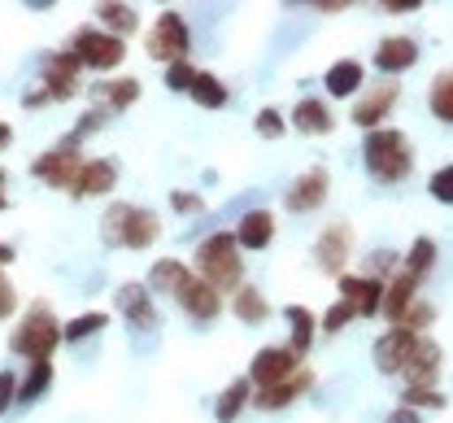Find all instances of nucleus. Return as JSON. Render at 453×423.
I'll list each match as a JSON object with an SVG mask.
<instances>
[{
	"label": "nucleus",
	"mask_w": 453,
	"mask_h": 423,
	"mask_svg": "<svg viewBox=\"0 0 453 423\" xmlns=\"http://www.w3.org/2000/svg\"><path fill=\"white\" fill-rule=\"evenodd\" d=\"M196 275L223 297L244 284V258H240V244H235V232H214L196 244Z\"/></svg>",
	"instance_id": "f257e3e1"
},
{
	"label": "nucleus",
	"mask_w": 453,
	"mask_h": 423,
	"mask_svg": "<svg viewBox=\"0 0 453 423\" xmlns=\"http://www.w3.org/2000/svg\"><path fill=\"white\" fill-rule=\"evenodd\" d=\"M362 158H366V171H371L380 183H401L410 171H414V149H410L405 131H396V127L371 131Z\"/></svg>",
	"instance_id": "f03ea898"
},
{
	"label": "nucleus",
	"mask_w": 453,
	"mask_h": 423,
	"mask_svg": "<svg viewBox=\"0 0 453 423\" xmlns=\"http://www.w3.org/2000/svg\"><path fill=\"white\" fill-rule=\"evenodd\" d=\"M101 236H105V244H122V249H149V244L162 236V223L144 205L113 201L110 210H105V219H101Z\"/></svg>",
	"instance_id": "7ed1b4c3"
},
{
	"label": "nucleus",
	"mask_w": 453,
	"mask_h": 423,
	"mask_svg": "<svg viewBox=\"0 0 453 423\" xmlns=\"http://www.w3.org/2000/svg\"><path fill=\"white\" fill-rule=\"evenodd\" d=\"M57 341H61V323H57L53 305L31 302L27 314H22V323H18L13 336H9V350L22 354V358H31V363H40V358H53Z\"/></svg>",
	"instance_id": "20e7f679"
},
{
	"label": "nucleus",
	"mask_w": 453,
	"mask_h": 423,
	"mask_svg": "<svg viewBox=\"0 0 453 423\" xmlns=\"http://www.w3.org/2000/svg\"><path fill=\"white\" fill-rule=\"evenodd\" d=\"M79 131H70L65 140H57V149H49V153H40L35 162H31V175L35 180H44L49 188H74V180H79V171H83V162L88 158H79Z\"/></svg>",
	"instance_id": "39448f33"
},
{
	"label": "nucleus",
	"mask_w": 453,
	"mask_h": 423,
	"mask_svg": "<svg viewBox=\"0 0 453 423\" xmlns=\"http://www.w3.org/2000/svg\"><path fill=\"white\" fill-rule=\"evenodd\" d=\"M188 53H192V31H188L179 9H166L149 31V58L162 61V65H174V61H188Z\"/></svg>",
	"instance_id": "423d86ee"
},
{
	"label": "nucleus",
	"mask_w": 453,
	"mask_h": 423,
	"mask_svg": "<svg viewBox=\"0 0 453 423\" xmlns=\"http://www.w3.org/2000/svg\"><path fill=\"white\" fill-rule=\"evenodd\" d=\"M70 53L83 65H92V70H113L118 61L127 58V44L118 35H110V31H101V27H79L70 35Z\"/></svg>",
	"instance_id": "0eeeda50"
},
{
	"label": "nucleus",
	"mask_w": 453,
	"mask_h": 423,
	"mask_svg": "<svg viewBox=\"0 0 453 423\" xmlns=\"http://www.w3.org/2000/svg\"><path fill=\"white\" fill-rule=\"evenodd\" d=\"M353 258V227L349 223H327L323 232H319V241H314V262H319V271H327V275H344V262Z\"/></svg>",
	"instance_id": "6e6552de"
},
{
	"label": "nucleus",
	"mask_w": 453,
	"mask_h": 423,
	"mask_svg": "<svg viewBox=\"0 0 453 423\" xmlns=\"http://www.w3.org/2000/svg\"><path fill=\"white\" fill-rule=\"evenodd\" d=\"M301 366L305 363H301L288 345H275V350L253 354V363H249V380H253V388H275V384H283V380H292Z\"/></svg>",
	"instance_id": "1a4fd4ad"
},
{
	"label": "nucleus",
	"mask_w": 453,
	"mask_h": 423,
	"mask_svg": "<svg viewBox=\"0 0 453 423\" xmlns=\"http://www.w3.org/2000/svg\"><path fill=\"white\" fill-rule=\"evenodd\" d=\"M174 302L183 305V314H192L196 323H214V319H219V310H223V297H219V293H214V288H210L201 275H192V271L179 280Z\"/></svg>",
	"instance_id": "9d476101"
},
{
	"label": "nucleus",
	"mask_w": 453,
	"mask_h": 423,
	"mask_svg": "<svg viewBox=\"0 0 453 423\" xmlns=\"http://www.w3.org/2000/svg\"><path fill=\"white\" fill-rule=\"evenodd\" d=\"M327 188H332V175H327L323 166H310L305 175H296L292 188L283 192V205H288L292 214H314V210L327 201Z\"/></svg>",
	"instance_id": "9b49d317"
},
{
	"label": "nucleus",
	"mask_w": 453,
	"mask_h": 423,
	"mask_svg": "<svg viewBox=\"0 0 453 423\" xmlns=\"http://www.w3.org/2000/svg\"><path fill=\"white\" fill-rule=\"evenodd\" d=\"M396 96H401V79H384V83L366 88V96L353 105V122H357V127H371V131H380V122L393 114Z\"/></svg>",
	"instance_id": "f8f14e48"
},
{
	"label": "nucleus",
	"mask_w": 453,
	"mask_h": 423,
	"mask_svg": "<svg viewBox=\"0 0 453 423\" xmlns=\"http://www.w3.org/2000/svg\"><path fill=\"white\" fill-rule=\"evenodd\" d=\"M340 302L353 305L357 319H371L384 305V280H375V275H340Z\"/></svg>",
	"instance_id": "ddd939ff"
},
{
	"label": "nucleus",
	"mask_w": 453,
	"mask_h": 423,
	"mask_svg": "<svg viewBox=\"0 0 453 423\" xmlns=\"http://www.w3.org/2000/svg\"><path fill=\"white\" fill-rule=\"evenodd\" d=\"M118 310L131 319L135 332H153V327H162V314H157L153 293H149L144 284H122V288H118Z\"/></svg>",
	"instance_id": "4468645a"
},
{
	"label": "nucleus",
	"mask_w": 453,
	"mask_h": 423,
	"mask_svg": "<svg viewBox=\"0 0 453 423\" xmlns=\"http://www.w3.org/2000/svg\"><path fill=\"white\" fill-rule=\"evenodd\" d=\"M310 388H314V371L301 366L292 380H283L275 388H253V406H257V411H283V406H292L296 397H305Z\"/></svg>",
	"instance_id": "2eb2a0df"
},
{
	"label": "nucleus",
	"mask_w": 453,
	"mask_h": 423,
	"mask_svg": "<svg viewBox=\"0 0 453 423\" xmlns=\"http://www.w3.org/2000/svg\"><path fill=\"white\" fill-rule=\"evenodd\" d=\"M414 345H418V336H410V332H401V327H388V332L375 341V366H380L384 375H401L405 363H410V354H414Z\"/></svg>",
	"instance_id": "dca6fc26"
},
{
	"label": "nucleus",
	"mask_w": 453,
	"mask_h": 423,
	"mask_svg": "<svg viewBox=\"0 0 453 423\" xmlns=\"http://www.w3.org/2000/svg\"><path fill=\"white\" fill-rule=\"evenodd\" d=\"M441 345L432 341V336H418V345H414V354H410V363L401 371V380L405 384H436V375H441Z\"/></svg>",
	"instance_id": "f3484780"
},
{
	"label": "nucleus",
	"mask_w": 453,
	"mask_h": 423,
	"mask_svg": "<svg viewBox=\"0 0 453 423\" xmlns=\"http://www.w3.org/2000/svg\"><path fill=\"white\" fill-rule=\"evenodd\" d=\"M113 183H118V162H110V158H88L83 171H79V180H74V188H70V196H105Z\"/></svg>",
	"instance_id": "a211bd4d"
},
{
	"label": "nucleus",
	"mask_w": 453,
	"mask_h": 423,
	"mask_svg": "<svg viewBox=\"0 0 453 423\" xmlns=\"http://www.w3.org/2000/svg\"><path fill=\"white\" fill-rule=\"evenodd\" d=\"M414 61H418V44L410 35H388L375 49V70H384V74H405Z\"/></svg>",
	"instance_id": "6ab92c4d"
},
{
	"label": "nucleus",
	"mask_w": 453,
	"mask_h": 423,
	"mask_svg": "<svg viewBox=\"0 0 453 423\" xmlns=\"http://www.w3.org/2000/svg\"><path fill=\"white\" fill-rule=\"evenodd\" d=\"M414 302H418V280H410L405 271H393V275L384 280V305H380V314H384L388 323H396Z\"/></svg>",
	"instance_id": "aec40b11"
},
{
	"label": "nucleus",
	"mask_w": 453,
	"mask_h": 423,
	"mask_svg": "<svg viewBox=\"0 0 453 423\" xmlns=\"http://www.w3.org/2000/svg\"><path fill=\"white\" fill-rule=\"evenodd\" d=\"M292 127L296 131H305V135H332V105L323 101V96H305V101H296V110H292Z\"/></svg>",
	"instance_id": "412c9836"
},
{
	"label": "nucleus",
	"mask_w": 453,
	"mask_h": 423,
	"mask_svg": "<svg viewBox=\"0 0 453 423\" xmlns=\"http://www.w3.org/2000/svg\"><path fill=\"white\" fill-rule=\"evenodd\" d=\"M275 241V214L271 210H249L235 227V244L240 249H266Z\"/></svg>",
	"instance_id": "4be33fe9"
},
{
	"label": "nucleus",
	"mask_w": 453,
	"mask_h": 423,
	"mask_svg": "<svg viewBox=\"0 0 453 423\" xmlns=\"http://www.w3.org/2000/svg\"><path fill=\"white\" fill-rule=\"evenodd\" d=\"M231 310H235V319H240V323H249V327L271 319V302L262 297V288H257V284H240V288H235V297H231Z\"/></svg>",
	"instance_id": "5701e85b"
},
{
	"label": "nucleus",
	"mask_w": 453,
	"mask_h": 423,
	"mask_svg": "<svg viewBox=\"0 0 453 423\" xmlns=\"http://www.w3.org/2000/svg\"><path fill=\"white\" fill-rule=\"evenodd\" d=\"M253 402V380L249 375H240V380H231L223 393H219V402H214V419L219 423H231L244 406Z\"/></svg>",
	"instance_id": "b1692460"
},
{
	"label": "nucleus",
	"mask_w": 453,
	"mask_h": 423,
	"mask_svg": "<svg viewBox=\"0 0 453 423\" xmlns=\"http://www.w3.org/2000/svg\"><path fill=\"white\" fill-rule=\"evenodd\" d=\"M323 83H327V92H332V96H353V92L366 83V70H362V61L344 58V61H336V65L323 74Z\"/></svg>",
	"instance_id": "393cba45"
},
{
	"label": "nucleus",
	"mask_w": 453,
	"mask_h": 423,
	"mask_svg": "<svg viewBox=\"0 0 453 423\" xmlns=\"http://www.w3.org/2000/svg\"><path fill=\"white\" fill-rule=\"evenodd\" d=\"M432 266H436V241L432 236H418V241L410 244V253H405V262H401V271L410 275V280H427L432 275Z\"/></svg>",
	"instance_id": "a878e982"
},
{
	"label": "nucleus",
	"mask_w": 453,
	"mask_h": 423,
	"mask_svg": "<svg viewBox=\"0 0 453 423\" xmlns=\"http://www.w3.org/2000/svg\"><path fill=\"white\" fill-rule=\"evenodd\" d=\"M288 323H292V336H288V350L296 358L310 354V341H314V314L305 305H288Z\"/></svg>",
	"instance_id": "bb28decb"
},
{
	"label": "nucleus",
	"mask_w": 453,
	"mask_h": 423,
	"mask_svg": "<svg viewBox=\"0 0 453 423\" xmlns=\"http://www.w3.org/2000/svg\"><path fill=\"white\" fill-rule=\"evenodd\" d=\"M96 18H101V31H110L118 40H127L140 27V18H135L131 4H96Z\"/></svg>",
	"instance_id": "cd10ccee"
},
{
	"label": "nucleus",
	"mask_w": 453,
	"mask_h": 423,
	"mask_svg": "<svg viewBox=\"0 0 453 423\" xmlns=\"http://www.w3.org/2000/svg\"><path fill=\"white\" fill-rule=\"evenodd\" d=\"M427 105H432L436 119L453 127V70H441V74L432 79V88H427Z\"/></svg>",
	"instance_id": "c85d7f7f"
},
{
	"label": "nucleus",
	"mask_w": 453,
	"mask_h": 423,
	"mask_svg": "<svg viewBox=\"0 0 453 423\" xmlns=\"http://www.w3.org/2000/svg\"><path fill=\"white\" fill-rule=\"evenodd\" d=\"M192 101L196 105H205V110H219V105H226V88H223V79H214L210 70H196V79H192Z\"/></svg>",
	"instance_id": "c756f323"
},
{
	"label": "nucleus",
	"mask_w": 453,
	"mask_h": 423,
	"mask_svg": "<svg viewBox=\"0 0 453 423\" xmlns=\"http://www.w3.org/2000/svg\"><path fill=\"white\" fill-rule=\"evenodd\" d=\"M96 92H101V96L110 101V114H122L127 105H135V101H140V79H131V74H127V79H113V83H101Z\"/></svg>",
	"instance_id": "7c9ffc66"
},
{
	"label": "nucleus",
	"mask_w": 453,
	"mask_h": 423,
	"mask_svg": "<svg viewBox=\"0 0 453 423\" xmlns=\"http://www.w3.org/2000/svg\"><path fill=\"white\" fill-rule=\"evenodd\" d=\"M188 275V266L179 262V258H162V262H153V271H149V293L157 288V293H170L174 297V288H179V280Z\"/></svg>",
	"instance_id": "2f4dec72"
},
{
	"label": "nucleus",
	"mask_w": 453,
	"mask_h": 423,
	"mask_svg": "<svg viewBox=\"0 0 453 423\" xmlns=\"http://www.w3.org/2000/svg\"><path fill=\"white\" fill-rule=\"evenodd\" d=\"M49 384H53V363H49V358L31 363L27 380H18V402H22V406H27V402H35V397H40Z\"/></svg>",
	"instance_id": "473e14b6"
},
{
	"label": "nucleus",
	"mask_w": 453,
	"mask_h": 423,
	"mask_svg": "<svg viewBox=\"0 0 453 423\" xmlns=\"http://www.w3.org/2000/svg\"><path fill=\"white\" fill-rule=\"evenodd\" d=\"M432 323H436V305H432V302H423V297H418V302H414L410 310H405V314H401V319H396L393 327H401V332H410V336H423V332H427Z\"/></svg>",
	"instance_id": "72a5a7b5"
},
{
	"label": "nucleus",
	"mask_w": 453,
	"mask_h": 423,
	"mask_svg": "<svg viewBox=\"0 0 453 423\" xmlns=\"http://www.w3.org/2000/svg\"><path fill=\"white\" fill-rule=\"evenodd\" d=\"M401 406H410V411H418V406L445 411V393H441L436 384H405V393H401Z\"/></svg>",
	"instance_id": "f704fd0d"
},
{
	"label": "nucleus",
	"mask_w": 453,
	"mask_h": 423,
	"mask_svg": "<svg viewBox=\"0 0 453 423\" xmlns=\"http://www.w3.org/2000/svg\"><path fill=\"white\" fill-rule=\"evenodd\" d=\"M105 323H110V319H105L101 310H92V314H79L74 323H65V327H61V336H65V341H83V336H96Z\"/></svg>",
	"instance_id": "c9c22d12"
},
{
	"label": "nucleus",
	"mask_w": 453,
	"mask_h": 423,
	"mask_svg": "<svg viewBox=\"0 0 453 423\" xmlns=\"http://www.w3.org/2000/svg\"><path fill=\"white\" fill-rule=\"evenodd\" d=\"M353 319H357V314H353V305H349V302H336L332 310H327V314H323V323H319V327H323L327 336H336V332H344Z\"/></svg>",
	"instance_id": "e433bc0d"
},
{
	"label": "nucleus",
	"mask_w": 453,
	"mask_h": 423,
	"mask_svg": "<svg viewBox=\"0 0 453 423\" xmlns=\"http://www.w3.org/2000/svg\"><path fill=\"white\" fill-rule=\"evenodd\" d=\"M192 79H196V65H192V61H174V65H166V88H174V92H188Z\"/></svg>",
	"instance_id": "4c0bfd02"
},
{
	"label": "nucleus",
	"mask_w": 453,
	"mask_h": 423,
	"mask_svg": "<svg viewBox=\"0 0 453 423\" xmlns=\"http://www.w3.org/2000/svg\"><path fill=\"white\" fill-rule=\"evenodd\" d=\"M427 192H432L441 205H453V166H441V171L432 175V183H427Z\"/></svg>",
	"instance_id": "58836bf2"
},
{
	"label": "nucleus",
	"mask_w": 453,
	"mask_h": 423,
	"mask_svg": "<svg viewBox=\"0 0 453 423\" xmlns=\"http://www.w3.org/2000/svg\"><path fill=\"white\" fill-rule=\"evenodd\" d=\"M253 127H257V131H262L266 140H280V135H283V127H288V122H283V114H280V110H262Z\"/></svg>",
	"instance_id": "ea45409f"
},
{
	"label": "nucleus",
	"mask_w": 453,
	"mask_h": 423,
	"mask_svg": "<svg viewBox=\"0 0 453 423\" xmlns=\"http://www.w3.org/2000/svg\"><path fill=\"white\" fill-rule=\"evenodd\" d=\"M384 271H401L393 249H375V258H371V266H366V275H375V280H384Z\"/></svg>",
	"instance_id": "a19ab883"
},
{
	"label": "nucleus",
	"mask_w": 453,
	"mask_h": 423,
	"mask_svg": "<svg viewBox=\"0 0 453 423\" xmlns=\"http://www.w3.org/2000/svg\"><path fill=\"white\" fill-rule=\"evenodd\" d=\"M18 402V375L13 371H0V415Z\"/></svg>",
	"instance_id": "79ce46f5"
},
{
	"label": "nucleus",
	"mask_w": 453,
	"mask_h": 423,
	"mask_svg": "<svg viewBox=\"0 0 453 423\" xmlns=\"http://www.w3.org/2000/svg\"><path fill=\"white\" fill-rule=\"evenodd\" d=\"M170 205H174L179 214H201V210H205L196 192H170Z\"/></svg>",
	"instance_id": "37998d69"
},
{
	"label": "nucleus",
	"mask_w": 453,
	"mask_h": 423,
	"mask_svg": "<svg viewBox=\"0 0 453 423\" xmlns=\"http://www.w3.org/2000/svg\"><path fill=\"white\" fill-rule=\"evenodd\" d=\"M13 305H18V297H13V284L0 275V319H9V314H13Z\"/></svg>",
	"instance_id": "c03bdc74"
},
{
	"label": "nucleus",
	"mask_w": 453,
	"mask_h": 423,
	"mask_svg": "<svg viewBox=\"0 0 453 423\" xmlns=\"http://www.w3.org/2000/svg\"><path fill=\"white\" fill-rule=\"evenodd\" d=\"M380 9H384V13H414V9H423V4H418V0H384Z\"/></svg>",
	"instance_id": "a18cd8bd"
},
{
	"label": "nucleus",
	"mask_w": 453,
	"mask_h": 423,
	"mask_svg": "<svg viewBox=\"0 0 453 423\" xmlns=\"http://www.w3.org/2000/svg\"><path fill=\"white\" fill-rule=\"evenodd\" d=\"M384 423H418V411H410V406H396V411Z\"/></svg>",
	"instance_id": "49530a36"
},
{
	"label": "nucleus",
	"mask_w": 453,
	"mask_h": 423,
	"mask_svg": "<svg viewBox=\"0 0 453 423\" xmlns=\"http://www.w3.org/2000/svg\"><path fill=\"white\" fill-rule=\"evenodd\" d=\"M314 9H323V13H340V9H349V0H310Z\"/></svg>",
	"instance_id": "de8ad7c7"
},
{
	"label": "nucleus",
	"mask_w": 453,
	"mask_h": 423,
	"mask_svg": "<svg viewBox=\"0 0 453 423\" xmlns=\"http://www.w3.org/2000/svg\"><path fill=\"white\" fill-rule=\"evenodd\" d=\"M9 140H13V131H9V122H0V149H9Z\"/></svg>",
	"instance_id": "09e8293b"
},
{
	"label": "nucleus",
	"mask_w": 453,
	"mask_h": 423,
	"mask_svg": "<svg viewBox=\"0 0 453 423\" xmlns=\"http://www.w3.org/2000/svg\"><path fill=\"white\" fill-rule=\"evenodd\" d=\"M9 262H13V249H9V244H0V266H9Z\"/></svg>",
	"instance_id": "8fccbe9b"
},
{
	"label": "nucleus",
	"mask_w": 453,
	"mask_h": 423,
	"mask_svg": "<svg viewBox=\"0 0 453 423\" xmlns=\"http://www.w3.org/2000/svg\"><path fill=\"white\" fill-rule=\"evenodd\" d=\"M4 180H9V175H4V166H0V210L9 205V196H4Z\"/></svg>",
	"instance_id": "3c124183"
}]
</instances>
